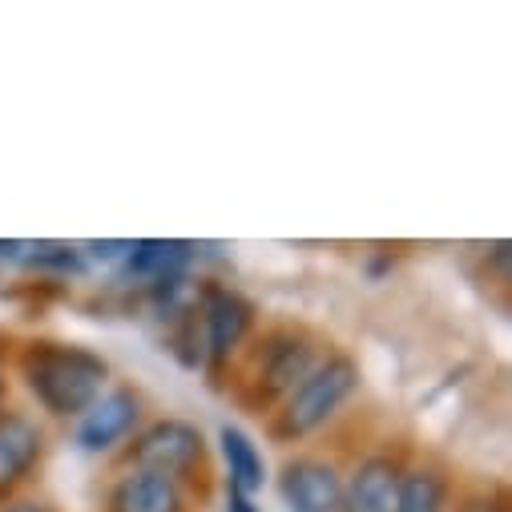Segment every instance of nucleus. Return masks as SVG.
Here are the masks:
<instances>
[{"label": "nucleus", "mask_w": 512, "mask_h": 512, "mask_svg": "<svg viewBox=\"0 0 512 512\" xmlns=\"http://www.w3.org/2000/svg\"><path fill=\"white\" fill-rule=\"evenodd\" d=\"M190 263H194V242H174V238H138L130 242V254H125V271L142 279L146 287L186 275Z\"/></svg>", "instance_id": "9b49d317"}, {"label": "nucleus", "mask_w": 512, "mask_h": 512, "mask_svg": "<svg viewBox=\"0 0 512 512\" xmlns=\"http://www.w3.org/2000/svg\"><path fill=\"white\" fill-rule=\"evenodd\" d=\"M404 460L392 452H367L343 480V512H396Z\"/></svg>", "instance_id": "6e6552de"}, {"label": "nucleus", "mask_w": 512, "mask_h": 512, "mask_svg": "<svg viewBox=\"0 0 512 512\" xmlns=\"http://www.w3.org/2000/svg\"><path fill=\"white\" fill-rule=\"evenodd\" d=\"M0 343H5V339H0ZM0 359H5V347H0Z\"/></svg>", "instance_id": "aec40b11"}, {"label": "nucleus", "mask_w": 512, "mask_h": 512, "mask_svg": "<svg viewBox=\"0 0 512 512\" xmlns=\"http://www.w3.org/2000/svg\"><path fill=\"white\" fill-rule=\"evenodd\" d=\"M105 508L109 512H186V492L166 476L130 468L109 488Z\"/></svg>", "instance_id": "9d476101"}, {"label": "nucleus", "mask_w": 512, "mask_h": 512, "mask_svg": "<svg viewBox=\"0 0 512 512\" xmlns=\"http://www.w3.org/2000/svg\"><path fill=\"white\" fill-rule=\"evenodd\" d=\"M45 432L25 412H0V504H5L41 464Z\"/></svg>", "instance_id": "1a4fd4ad"}, {"label": "nucleus", "mask_w": 512, "mask_h": 512, "mask_svg": "<svg viewBox=\"0 0 512 512\" xmlns=\"http://www.w3.org/2000/svg\"><path fill=\"white\" fill-rule=\"evenodd\" d=\"M359 388V363L343 351H331L319 359V367L299 383V388L271 412V436L275 440H307L319 428H327L339 408Z\"/></svg>", "instance_id": "7ed1b4c3"}, {"label": "nucleus", "mask_w": 512, "mask_h": 512, "mask_svg": "<svg viewBox=\"0 0 512 512\" xmlns=\"http://www.w3.org/2000/svg\"><path fill=\"white\" fill-rule=\"evenodd\" d=\"M142 420V396L130 383L121 388L101 392L81 416H77V444L81 452H109L113 444H121Z\"/></svg>", "instance_id": "423d86ee"}, {"label": "nucleus", "mask_w": 512, "mask_h": 512, "mask_svg": "<svg viewBox=\"0 0 512 512\" xmlns=\"http://www.w3.org/2000/svg\"><path fill=\"white\" fill-rule=\"evenodd\" d=\"M0 259L29 267V271H57V275H81L85 271V250L65 242H0Z\"/></svg>", "instance_id": "ddd939ff"}, {"label": "nucleus", "mask_w": 512, "mask_h": 512, "mask_svg": "<svg viewBox=\"0 0 512 512\" xmlns=\"http://www.w3.org/2000/svg\"><path fill=\"white\" fill-rule=\"evenodd\" d=\"M89 259L97 263H125V254H130V242H89Z\"/></svg>", "instance_id": "2eb2a0df"}, {"label": "nucleus", "mask_w": 512, "mask_h": 512, "mask_svg": "<svg viewBox=\"0 0 512 512\" xmlns=\"http://www.w3.org/2000/svg\"><path fill=\"white\" fill-rule=\"evenodd\" d=\"M0 512H57V508L45 504V500H5Z\"/></svg>", "instance_id": "dca6fc26"}, {"label": "nucleus", "mask_w": 512, "mask_h": 512, "mask_svg": "<svg viewBox=\"0 0 512 512\" xmlns=\"http://www.w3.org/2000/svg\"><path fill=\"white\" fill-rule=\"evenodd\" d=\"M279 492L291 512H343V476L323 456H291L279 472Z\"/></svg>", "instance_id": "0eeeda50"}, {"label": "nucleus", "mask_w": 512, "mask_h": 512, "mask_svg": "<svg viewBox=\"0 0 512 512\" xmlns=\"http://www.w3.org/2000/svg\"><path fill=\"white\" fill-rule=\"evenodd\" d=\"M218 448H222V460H226V488H234L242 496H254L267 484V460H263V448L254 444L250 432H242L238 424H222L218 428Z\"/></svg>", "instance_id": "f8f14e48"}, {"label": "nucleus", "mask_w": 512, "mask_h": 512, "mask_svg": "<svg viewBox=\"0 0 512 512\" xmlns=\"http://www.w3.org/2000/svg\"><path fill=\"white\" fill-rule=\"evenodd\" d=\"M5 392H9V383H5V375H0V412H5Z\"/></svg>", "instance_id": "6ab92c4d"}, {"label": "nucleus", "mask_w": 512, "mask_h": 512, "mask_svg": "<svg viewBox=\"0 0 512 512\" xmlns=\"http://www.w3.org/2000/svg\"><path fill=\"white\" fill-rule=\"evenodd\" d=\"M226 512H259V508H254V496H242V492L226 488Z\"/></svg>", "instance_id": "f3484780"}, {"label": "nucleus", "mask_w": 512, "mask_h": 512, "mask_svg": "<svg viewBox=\"0 0 512 512\" xmlns=\"http://www.w3.org/2000/svg\"><path fill=\"white\" fill-rule=\"evenodd\" d=\"M17 371L25 379L29 396L49 412L53 420H77L109 383V363L81 347L61 339H33L17 351Z\"/></svg>", "instance_id": "f257e3e1"}, {"label": "nucleus", "mask_w": 512, "mask_h": 512, "mask_svg": "<svg viewBox=\"0 0 512 512\" xmlns=\"http://www.w3.org/2000/svg\"><path fill=\"white\" fill-rule=\"evenodd\" d=\"M130 464L138 472H154L174 480L182 492L186 484L206 480V440L202 428L190 420H154L130 444Z\"/></svg>", "instance_id": "20e7f679"}, {"label": "nucleus", "mask_w": 512, "mask_h": 512, "mask_svg": "<svg viewBox=\"0 0 512 512\" xmlns=\"http://www.w3.org/2000/svg\"><path fill=\"white\" fill-rule=\"evenodd\" d=\"M198 323H202V351H206V367L222 371L238 347L246 343L250 327H254V303L222 283H202L198 287Z\"/></svg>", "instance_id": "39448f33"}, {"label": "nucleus", "mask_w": 512, "mask_h": 512, "mask_svg": "<svg viewBox=\"0 0 512 512\" xmlns=\"http://www.w3.org/2000/svg\"><path fill=\"white\" fill-rule=\"evenodd\" d=\"M323 351L319 339L303 327H275L267 331L250 351L246 363V379L238 388V400L254 412H271L279 408L299 383L319 367Z\"/></svg>", "instance_id": "f03ea898"}, {"label": "nucleus", "mask_w": 512, "mask_h": 512, "mask_svg": "<svg viewBox=\"0 0 512 512\" xmlns=\"http://www.w3.org/2000/svg\"><path fill=\"white\" fill-rule=\"evenodd\" d=\"M460 512H504V508H492V504H464Z\"/></svg>", "instance_id": "a211bd4d"}, {"label": "nucleus", "mask_w": 512, "mask_h": 512, "mask_svg": "<svg viewBox=\"0 0 512 512\" xmlns=\"http://www.w3.org/2000/svg\"><path fill=\"white\" fill-rule=\"evenodd\" d=\"M396 512H448V476L432 464L404 468Z\"/></svg>", "instance_id": "4468645a"}]
</instances>
